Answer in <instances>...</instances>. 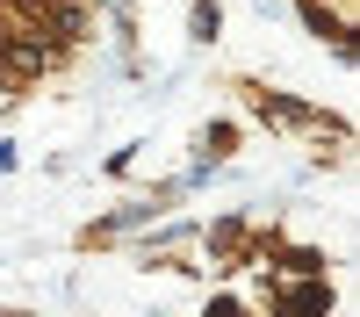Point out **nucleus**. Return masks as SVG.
I'll return each instance as SVG.
<instances>
[{
	"label": "nucleus",
	"mask_w": 360,
	"mask_h": 317,
	"mask_svg": "<svg viewBox=\"0 0 360 317\" xmlns=\"http://www.w3.org/2000/svg\"><path fill=\"white\" fill-rule=\"evenodd\" d=\"M324 310H332V281L324 274H303V288H288L274 303V317H324Z\"/></svg>",
	"instance_id": "nucleus-1"
},
{
	"label": "nucleus",
	"mask_w": 360,
	"mask_h": 317,
	"mask_svg": "<svg viewBox=\"0 0 360 317\" xmlns=\"http://www.w3.org/2000/svg\"><path fill=\"white\" fill-rule=\"evenodd\" d=\"M259 115H274V123H310V108L288 101V94H259Z\"/></svg>",
	"instance_id": "nucleus-2"
},
{
	"label": "nucleus",
	"mask_w": 360,
	"mask_h": 317,
	"mask_svg": "<svg viewBox=\"0 0 360 317\" xmlns=\"http://www.w3.org/2000/svg\"><path fill=\"white\" fill-rule=\"evenodd\" d=\"M217 29H224V8L217 0H195V44H217Z\"/></svg>",
	"instance_id": "nucleus-3"
},
{
	"label": "nucleus",
	"mask_w": 360,
	"mask_h": 317,
	"mask_svg": "<svg viewBox=\"0 0 360 317\" xmlns=\"http://www.w3.org/2000/svg\"><path fill=\"white\" fill-rule=\"evenodd\" d=\"M209 252H245V224H209Z\"/></svg>",
	"instance_id": "nucleus-4"
},
{
	"label": "nucleus",
	"mask_w": 360,
	"mask_h": 317,
	"mask_svg": "<svg viewBox=\"0 0 360 317\" xmlns=\"http://www.w3.org/2000/svg\"><path fill=\"white\" fill-rule=\"evenodd\" d=\"M281 267L288 274H324V252L317 245H295V252H281Z\"/></svg>",
	"instance_id": "nucleus-5"
},
{
	"label": "nucleus",
	"mask_w": 360,
	"mask_h": 317,
	"mask_svg": "<svg viewBox=\"0 0 360 317\" xmlns=\"http://www.w3.org/2000/svg\"><path fill=\"white\" fill-rule=\"evenodd\" d=\"M195 144H202V159H224V152H231V123H209Z\"/></svg>",
	"instance_id": "nucleus-6"
}]
</instances>
